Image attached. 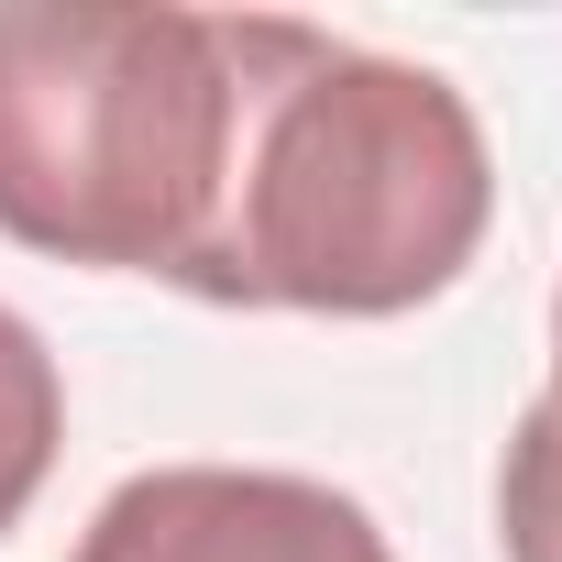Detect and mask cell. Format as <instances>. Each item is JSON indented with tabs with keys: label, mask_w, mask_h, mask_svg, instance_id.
<instances>
[{
	"label": "cell",
	"mask_w": 562,
	"mask_h": 562,
	"mask_svg": "<svg viewBox=\"0 0 562 562\" xmlns=\"http://www.w3.org/2000/svg\"><path fill=\"white\" fill-rule=\"evenodd\" d=\"M67 562H397L375 507L321 485V474H276V463H155L122 474Z\"/></svg>",
	"instance_id": "3"
},
{
	"label": "cell",
	"mask_w": 562,
	"mask_h": 562,
	"mask_svg": "<svg viewBox=\"0 0 562 562\" xmlns=\"http://www.w3.org/2000/svg\"><path fill=\"white\" fill-rule=\"evenodd\" d=\"M551 408H562V299H551Z\"/></svg>",
	"instance_id": "6"
},
{
	"label": "cell",
	"mask_w": 562,
	"mask_h": 562,
	"mask_svg": "<svg viewBox=\"0 0 562 562\" xmlns=\"http://www.w3.org/2000/svg\"><path fill=\"white\" fill-rule=\"evenodd\" d=\"M232 100L243 12L0 0V232L177 288L221 199Z\"/></svg>",
	"instance_id": "2"
},
{
	"label": "cell",
	"mask_w": 562,
	"mask_h": 562,
	"mask_svg": "<svg viewBox=\"0 0 562 562\" xmlns=\"http://www.w3.org/2000/svg\"><path fill=\"white\" fill-rule=\"evenodd\" d=\"M56 441H67V375H56V353H45V331L23 310H0V540L45 496Z\"/></svg>",
	"instance_id": "4"
},
{
	"label": "cell",
	"mask_w": 562,
	"mask_h": 562,
	"mask_svg": "<svg viewBox=\"0 0 562 562\" xmlns=\"http://www.w3.org/2000/svg\"><path fill=\"white\" fill-rule=\"evenodd\" d=\"M496 221V155L441 67L243 12V100L210 232L177 288L210 310H430Z\"/></svg>",
	"instance_id": "1"
},
{
	"label": "cell",
	"mask_w": 562,
	"mask_h": 562,
	"mask_svg": "<svg viewBox=\"0 0 562 562\" xmlns=\"http://www.w3.org/2000/svg\"><path fill=\"white\" fill-rule=\"evenodd\" d=\"M496 540L507 562H562V408L529 397L496 463Z\"/></svg>",
	"instance_id": "5"
}]
</instances>
